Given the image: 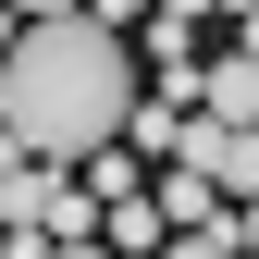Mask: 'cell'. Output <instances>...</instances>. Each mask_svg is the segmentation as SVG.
I'll use <instances>...</instances> for the list:
<instances>
[{
	"instance_id": "6da1fadb",
	"label": "cell",
	"mask_w": 259,
	"mask_h": 259,
	"mask_svg": "<svg viewBox=\"0 0 259 259\" xmlns=\"http://www.w3.org/2000/svg\"><path fill=\"white\" fill-rule=\"evenodd\" d=\"M136 111H148V62L99 13L25 25V50L0 62V136L37 148V160H99V148L136 136Z\"/></svg>"
},
{
	"instance_id": "7a4b0ae2",
	"label": "cell",
	"mask_w": 259,
	"mask_h": 259,
	"mask_svg": "<svg viewBox=\"0 0 259 259\" xmlns=\"http://www.w3.org/2000/svg\"><path fill=\"white\" fill-rule=\"evenodd\" d=\"M50 210H62V173L0 136V235H50Z\"/></svg>"
},
{
	"instance_id": "3957f363",
	"label": "cell",
	"mask_w": 259,
	"mask_h": 259,
	"mask_svg": "<svg viewBox=\"0 0 259 259\" xmlns=\"http://www.w3.org/2000/svg\"><path fill=\"white\" fill-rule=\"evenodd\" d=\"M198 111H210V123H235V136H259V50H222V62H210Z\"/></svg>"
},
{
	"instance_id": "277c9868",
	"label": "cell",
	"mask_w": 259,
	"mask_h": 259,
	"mask_svg": "<svg viewBox=\"0 0 259 259\" xmlns=\"http://www.w3.org/2000/svg\"><path fill=\"white\" fill-rule=\"evenodd\" d=\"M148 198H160V222H173V235H222V222H235V198H222L210 173H160Z\"/></svg>"
},
{
	"instance_id": "5b68a950",
	"label": "cell",
	"mask_w": 259,
	"mask_h": 259,
	"mask_svg": "<svg viewBox=\"0 0 259 259\" xmlns=\"http://www.w3.org/2000/svg\"><path fill=\"white\" fill-rule=\"evenodd\" d=\"M99 247H111V259H160V247H173L160 198H111V210H99Z\"/></svg>"
},
{
	"instance_id": "8992f818",
	"label": "cell",
	"mask_w": 259,
	"mask_h": 259,
	"mask_svg": "<svg viewBox=\"0 0 259 259\" xmlns=\"http://www.w3.org/2000/svg\"><path fill=\"white\" fill-rule=\"evenodd\" d=\"M0 13H13V25H74L87 0H0Z\"/></svg>"
},
{
	"instance_id": "52a82bcc",
	"label": "cell",
	"mask_w": 259,
	"mask_h": 259,
	"mask_svg": "<svg viewBox=\"0 0 259 259\" xmlns=\"http://www.w3.org/2000/svg\"><path fill=\"white\" fill-rule=\"evenodd\" d=\"M235 259H259V210H235Z\"/></svg>"
},
{
	"instance_id": "ba28073f",
	"label": "cell",
	"mask_w": 259,
	"mask_h": 259,
	"mask_svg": "<svg viewBox=\"0 0 259 259\" xmlns=\"http://www.w3.org/2000/svg\"><path fill=\"white\" fill-rule=\"evenodd\" d=\"M62 259H111V247H62Z\"/></svg>"
},
{
	"instance_id": "9c48e42d",
	"label": "cell",
	"mask_w": 259,
	"mask_h": 259,
	"mask_svg": "<svg viewBox=\"0 0 259 259\" xmlns=\"http://www.w3.org/2000/svg\"><path fill=\"white\" fill-rule=\"evenodd\" d=\"M247 50H259V25H247Z\"/></svg>"
}]
</instances>
